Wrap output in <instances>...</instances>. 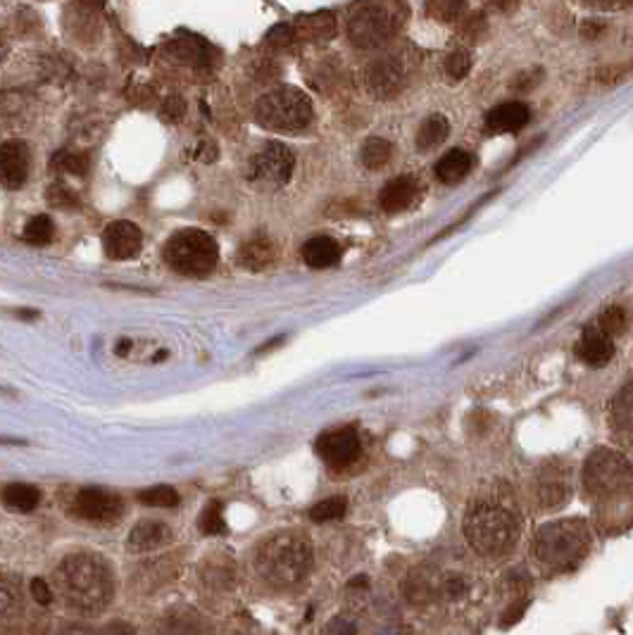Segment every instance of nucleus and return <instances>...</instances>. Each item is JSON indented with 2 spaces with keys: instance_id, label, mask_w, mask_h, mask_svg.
<instances>
[{
  "instance_id": "nucleus-1",
  "label": "nucleus",
  "mask_w": 633,
  "mask_h": 635,
  "mask_svg": "<svg viewBox=\"0 0 633 635\" xmlns=\"http://www.w3.org/2000/svg\"><path fill=\"white\" fill-rule=\"evenodd\" d=\"M55 590L69 609L102 612L115 598V574L101 555L77 552L65 557L53 574Z\"/></svg>"
},
{
  "instance_id": "nucleus-2",
  "label": "nucleus",
  "mask_w": 633,
  "mask_h": 635,
  "mask_svg": "<svg viewBox=\"0 0 633 635\" xmlns=\"http://www.w3.org/2000/svg\"><path fill=\"white\" fill-rule=\"evenodd\" d=\"M522 521L500 500H474L465 517V538L476 555L502 559L517 548Z\"/></svg>"
},
{
  "instance_id": "nucleus-3",
  "label": "nucleus",
  "mask_w": 633,
  "mask_h": 635,
  "mask_svg": "<svg viewBox=\"0 0 633 635\" xmlns=\"http://www.w3.org/2000/svg\"><path fill=\"white\" fill-rule=\"evenodd\" d=\"M256 566L274 588H298L312 569V545L298 531H279L260 542Z\"/></svg>"
},
{
  "instance_id": "nucleus-4",
  "label": "nucleus",
  "mask_w": 633,
  "mask_h": 635,
  "mask_svg": "<svg viewBox=\"0 0 633 635\" xmlns=\"http://www.w3.org/2000/svg\"><path fill=\"white\" fill-rule=\"evenodd\" d=\"M593 545V531L583 519L548 521L533 535V559L550 574L576 569L586 559Z\"/></svg>"
},
{
  "instance_id": "nucleus-5",
  "label": "nucleus",
  "mask_w": 633,
  "mask_h": 635,
  "mask_svg": "<svg viewBox=\"0 0 633 635\" xmlns=\"http://www.w3.org/2000/svg\"><path fill=\"white\" fill-rule=\"evenodd\" d=\"M583 493L593 502L610 505L633 493V464L614 448H596L586 457L581 471Z\"/></svg>"
},
{
  "instance_id": "nucleus-6",
  "label": "nucleus",
  "mask_w": 633,
  "mask_h": 635,
  "mask_svg": "<svg viewBox=\"0 0 633 635\" xmlns=\"http://www.w3.org/2000/svg\"><path fill=\"white\" fill-rule=\"evenodd\" d=\"M398 0H357L348 15V38L360 51H374L401 31Z\"/></svg>"
},
{
  "instance_id": "nucleus-7",
  "label": "nucleus",
  "mask_w": 633,
  "mask_h": 635,
  "mask_svg": "<svg viewBox=\"0 0 633 635\" xmlns=\"http://www.w3.org/2000/svg\"><path fill=\"white\" fill-rule=\"evenodd\" d=\"M165 262L182 276H207L219 262L217 240L200 229H183L165 243Z\"/></svg>"
},
{
  "instance_id": "nucleus-8",
  "label": "nucleus",
  "mask_w": 633,
  "mask_h": 635,
  "mask_svg": "<svg viewBox=\"0 0 633 635\" xmlns=\"http://www.w3.org/2000/svg\"><path fill=\"white\" fill-rule=\"evenodd\" d=\"M256 119L263 129L300 131L312 119V102L298 88H274L257 101Z\"/></svg>"
},
{
  "instance_id": "nucleus-9",
  "label": "nucleus",
  "mask_w": 633,
  "mask_h": 635,
  "mask_svg": "<svg viewBox=\"0 0 633 635\" xmlns=\"http://www.w3.org/2000/svg\"><path fill=\"white\" fill-rule=\"evenodd\" d=\"M296 169V155L288 145L284 143H267L253 155L250 165L246 169V179L256 188L263 191H274V188L286 186Z\"/></svg>"
},
{
  "instance_id": "nucleus-10",
  "label": "nucleus",
  "mask_w": 633,
  "mask_h": 635,
  "mask_svg": "<svg viewBox=\"0 0 633 635\" xmlns=\"http://www.w3.org/2000/svg\"><path fill=\"white\" fill-rule=\"evenodd\" d=\"M362 79L364 88H367V94L371 98L391 101L395 95H401V91L405 88L408 72H405V65H402L401 60L394 58V55H386V58L371 60L369 65L364 67Z\"/></svg>"
},
{
  "instance_id": "nucleus-11",
  "label": "nucleus",
  "mask_w": 633,
  "mask_h": 635,
  "mask_svg": "<svg viewBox=\"0 0 633 635\" xmlns=\"http://www.w3.org/2000/svg\"><path fill=\"white\" fill-rule=\"evenodd\" d=\"M536 500H539L540 509L546 512H555L569 502L572 498V474H569L567 464L562 462H546L536 471Z\"/></svg>"
},
{
  "instance_id": "nucleus-12",
  "label": "nucleus",
  "mask_w": 633,
  "mask_h": 635,
  "mask_svg": "<svg viewBox=\"0 0 633 635\" xmlns=\"http://www.w3.org/2000/svg\"><path fill=\"white\" fill-rule=\"evenodd\" d=\"M124 512L119 495L105 488H84L74 498V514L91 524H115Z\"/></svg>"
},
{
  "instance_id": "nucleus-13",
  "label": "nucleus",
  "mask_w": 633,
  "mask_h": 635,
  "mask_svg": "<svg viewBox=\"0 0 633 635\" xmlns=\"http://www.w3.org/2000/svg\"><path fill=\"white\" fill-rule=\"evenodd\" d=\"M360 450L362 445H360V436L355 428H334L317 441V452L331 467L353 464L360 457Z\"/></svg>"
},
{
  "instance_id": "nucleus-14",
  "label": "nucleus",
  "mask_w": 633,
  "mask_h": 635,
  "mask_svg": "<svg viewBox=\"0 0 633 635\" xmlns=\"http://www.w3.org/2000/svg\"><path fill=\"white\" fill-rule=\"evenodd\" d=\"M143 233L134 222H112L102 233V248L112 260H132L141 253Z\"/></svg>"
},
{
  "instance_id": "nucleus-15",
  "label": "nucleus",
  "mask_w": 633,
  "mask_h": 635,
  "mask_svg": "<svg viewBox=\"0 0 633 635\" xmlns=\"http://www.w3.org/2000/svg\"><path fill=\"white\" fill-rule=\"evenodd\" d=\"M576 357L588 364L593 369H600L605 364H610V360L614 357V340L610 333H605L597 324L586 326L576 340Z\"/></svg>"
},
{
  "instance_id": "nucleus-16",
  "label": "nucleus",
  "mask_w": 633,
  "mask_h": 635,
  "mask_svg": "<svg viewBox=\"0 0 633 635\" xmlns=\"http://www.w3.org/2000/svg\"><path fill=\"white\" fill-rule=\"evenodd\" d=\"M0 172H3V186L8 191H17L27 181L29 174V148L24 141H5L0 145Z\"/></svg>"
},
{
  "instance_id": "nucleus-17",
  "label": "nucleus",
  "mask_w": 633,
  "mask_h": 635,
  "mask_svg": "<svg viewBox=\"0 0 633 635\" xmlns=\"http://www.w3.org/2000/svg\"><path fill=\"white\" fill-rule=\"evenodd\" d=\"M422 195V186L417 183L412 176H395L381 188L378 193V208L388 212V215H395V212H405L419 200Z\"/></svg>"
},
{
  "instance_id": "nucleus-18",
  "label": "nucleus",
  "mask_w": 633,
  "mask_h": 635,
  "mask_svg": "<svg viewBox=\"0 0 633 635\" xmlns=\"http://www.w3.org/2000/svg\"><path fill=\"white\" fill-rule=\"evenodd\" d=\"M529 117H532V112H529L524 102H500L498 108L488 112L486 126L493 134H515V131L524 129L526 124H529Z\"/></svg>"
},
{
  "instance_id": "nucleus-19",
  "label": "nucleus",
  "mask_w": 633,
  "mask_h": 635,
  "mask_svg": "<svg viewBox=\"0 0 633 635\" xmlns=\"http://www.w3.org/2000/svg\"><path fill=\"white\" fill-rule=\"evenodd\" d=\"M172 538H174V533H172V528H169L167 524L143 519L139 521V524L132 528V533H129V550H132V552H153V550L172 542Z\"/></svg>"
},
{
  "instance_id": "nucleus-20",
  "label": "nucleus",
  "mask_w": 633,
  "mask_h": 635,
  "mask_svg": "<svg viewBox=\"0 0 633 635\" xmlns=\"http://www.w3.org/2000/svg\"><path fill=\"white\" fill-rule=\"evenodd\" d=\"M610 427L619 436L633 438V379L621 386L610 400Z\"/></svg>"
},
{
  "instance_id": "nucleus-21",
  "label": "nucleus",
  "mask_w": 633,
  "mask_h": 635,
  "mask_svg": "<svg viewBox=\"0 0 633 635\" xmlns=\"http://www.w3.org/2000/svg\"><path fill=\"white\" fill-rule=\"evenodd\" d=\"M336 17L331 12H314V15L300 17L296 22V34L307 44H327L336 37Z\"/></svg>"
},
{
  "instance_id": "nucleus-22",
  "label": "nucleus",
  "mask_w": 633,
  "mask_h": 635,
  "mask_svg": "<svg viewBox=\"0 0 633 635\" xmlns=\"http://www.w3.org/2000/svg\"><path fill=\"white\" fill-rule=\"evenodd\" d=\"M303 260L310 269H329L341 260V246L329 236H314L303 246Z\"/></svg>"
},
{
  "instance_id": "nucleus-23",
  "label": "nucleus",
  "mask_w": 633,
  "mask_h": 635,
  "mask_svg": "<svg viewBox=\"0 0 633 635\" xmlns=\"http://www.w3.org/2000/svg\"><path fill=\"white\" fill-rule=\"evenodd\" d=\"M472 167L474 158L469 152L462 151V148H452L436 162V179L441 183L452 186V183H459V181L465 179L467 174L472 172Z\"/></svg>"
},
{
  "instance_id": "nucleus-24",
  "label": "nucleus",
  "mask_w": 633,
  "mask_h": 635,
  "mask_svg": "<svg viewBox=\"0 0 633 635\" xmlns=\"http://www.w3.org/2000/svg\"><path fill=\"white\" fill-rule=\"evenodd\" d=\"M274 257H277L274 243L270 239H263V236L248 240L239 250V265L248 272H263L274 262Z\"/></svg>"
},
{
  "instance_id": "nucleus-25",
  "label": "nucleus",
  "mask_w": 633,
  "mask_h": 635,
  "mask_svg": "<svg viewBox=\"0 0 633 635\" xmlns=\"http://www.w3.org/2000/svg\"><path fill=\"white\" fill-rule=\"evenodd\" d=\"M38 502H41V493L29 484H8L3 488V505L8 507L10 512H31L37 509Z\"/></svg>"
},
{
  "instance_id": "nucleus-26",
  "label": "nucleus",
  "mask_w": 633,
  "mask_h": 635,
  "mask_svg": "<svg viewBox=\"0 0 633 635\" xmlns=\"http://www.w3.org/2000/svg\"><path fill=\"white\" fill-rule=\"evenodd\" d=\"M448 134H450V124H448V119H445L443 115L426 117L422 126H419V131H417V148L422 152L434 151V148L443 143Z\"/></svg>"
},
{
  "instance_id": "nucleus-27",
  "label": "nucleus",
  "mask_w": 633,
  "mask_h": 635,
  "mask_svg": "<svg viewBox=\"0 0 633 635\" xmlns=\"http://www.w3.org/2000/svg\"><path fill=\"white\" fill-rule=\"evenodd\" d=\"M391 155H394V145L388 143L386 138H377V136L367 138L362 145V151H360L362 165L367 167V169H371V172H377V169H381V167H386Z\"/></svg>"
},
{
  "instance_id": "nucleus-28",
  "label": "nucleus",
  "mask_w": 633,
  "mask_h": 635,
  "mask_svg": "<svg viewBox=\"0 0 633 635\" xmlns=\"http://www.w3.org/2000/svg\"><path fill=\"white\" fill-rule=\"evenodd\" d=\"M53 233H55L53 219L48 217V215H37V217H31L29 222L24 224L22 239L27 240V243H31V246H45V243H51L53 240Z\"/></svg>"
},
{
  "instance_id": "nucleus-29",
  "label": "nucleus",
  "mask_w": 633,
  "mask_h": 635,
  "mask_svg": "<svg viewBox=\"0 0 633 635\" xmlns=\"http://www.w3.org/2000/svg\"><path fill=\"white\" fill-rule=\"evenodd\" d=\"M467 0H426V15L436 22H455L465 12Z\"/></svg>"
},
{
  "instance_id": "nucleus-30",
  "label": "nucleus",
  "mask_w": 633,
  "mask_h": 635,
  "mask_svg": "<svg viewBox=\"0 0 633 635\" xmlns=\"http://www.w3.org/2000/svg\"><path fill=\"white\" fill-rule=\"evenodd\" d=\"M345 509H348L345 498L321 500V502H317V505L310 509V519H312L314 524H327V521L341 519L343 514H345Z\"/></svg>"
},
{
  "instance_id": "nucleus-31",
  "label": "nucleus",
  "mask_w": 633,
  "mask_h": 635,
  "mask_svg": "<svg viewBox=\"0 0 633 635\" xmlns=\"http://www.w3.org/2000/svg\"><path fill=\"white\" fill-rule=\"evenodd\" d=\"M139 502L148 507H176L179 505V493L172 485H153L139 493Z\"/></svg>"
},
{
  "instance_id": "nucleus-32",
  "label": "nucleus",
  "mask_w": 633,
  "mask_h": 635,
  "mask_svg": "<svg viewBox=\"0 0 633 635\" xmlns=\"http://www.w3.org/2000/svg\"><path fill=\"white\" fill-rule=\"evenodd\" d=\"M597 326H600L605 333H610V336H619V333H624L626 326H629V314H626L624 307L612 305V307H607V310L600 314Z\"/></svg>"
},
{
  "instance_id": "nucleus-33",
  "label": "nucleus",
  "mask_w": 633,
  "mask_h": 635,
  "mask_svg": "<svg viewBox=\"0 0 633 635\" xmlns=\"http://www.w3.org/2000/svg\"><path fill=\"white\" fill-rule=\"evenodd\" d=\"M443 69L452 81H462L467 74H469V69H472V58H469V53L462 51V48L448 53Z\"/></svg>"
},
{
  "instance_id": "nucleus-34",
  "label": "nucleus",
  "mask_w": 633,
  "mask_h": 635,
  "mask_svg": "<svg viewBox=\"0 0 633 635\" xmlns=\"http://www.w3.org/2000/svg\"><path fill=\"white\" fill-rule=\"evenodd\" d=\"M200 531L205 535H219L226 531L224 517H222V505L219 502H210L200 514Z\"/></svg>"
},
{
  "instance_id": "nucleus-35",
  "label": "nucleus",
  "mask_w": 633,
  "mask_h": 635,
  "mask_svg": "<svg viewBox=\"0 0 633 635\" xmlns=\"http://www.w3.org/2000/svg\"><path fill=\"white\" fill-rule=\"evenodd\" d=\"M169 51L174 53V58L186 60V62H198L205 55V45L198 38H183V41L169 44Z\"/></svg>"
},
{
  "instance_id": "nucleus-36",
  "label": "nucleus",
  "mask_w": 633,
  "mask_h": 635,
  "mask_svg": "<svg viewBox=\"0 0 633 635\" xmlns=\"http://www.w3.org/2000/svg\"><path fill=\"white\" fill-rule=\"evenodd\" d=\"M48 202H51L53 208L69 209L79 205V198H77L72 188H67L65 183H55V186L48 188Z\"/></svg>"
},
{
  "instance_id": "nucleus-37",
  "label": "nucleus",
  "mask_w": 633,
  "mask_h": 635,
  "mask_svg": "<svg viewBox=\"0 0 633 635\" xmlns=\"http://www.w3.org/2000/svg\"><path fill=\"white\" fill-rule=\"evenodd\" d=\"M160 115L165 122H179V119H183V115H186V101H183L179 94L167 95L165 102H162Z\"/></svg>"
},
{
  "instance_id": "nucleus-38",
  "label": "nucleus",
  "mask_w": 633,
  "mask_h": 635,
  "mask_svg": "<svg viewBox=\"0 0 633 635\" xmlns=\"http://www.w3.org/2000/svg\"><path fill=\"white\" fill-rule=\"evenodd\" d=\"M486 31V17L481 12H474V15L465 17L462 24H459V34L467 38V41H479Z\"/></svg>"
},
{
  "instance_id": "nucleus-39",
  "label": "nucleus",
  "mask_w": 633,
  "mask_h": 635,
  "mask_svg": "<svg viewBox=\"0 0 633 635\" xmlns=\"http://www.w3.org/2000/svg\"><path fill=\"white\" fill-rule=\"evenodd\" d=\"M55 165H58L60 169H65V172L84 176V174L88 172V165H91V162H88V155H69V152H62L60 159L55 158Z\"/></svg>"
},
{
  "instance_id": "nucleus-40",
  "label": "nucleus",
  "mask_w": 633,
  "mask_h": 635,
  "mask_svg": "<svg viewBox=\"0 0 633 635\" xmlns=\"http://www.w3.org/2000/svg\"><path fill=\"white\" fill-rule=\"evenodd\" d=\"M291 41H293V29L291 27H286V24H279V27H274V29L267 34V44H270L272 48H277V51L288 48Z\"/></svg>"
},
{
  "instance_id": "nucleus-41",
  "label": "nucleus",
  "mask_w": 633,
  "mask_h": 635,
  "mask_svg": "<svg viewBox=\"0 0 633 635\" xmlns=\"http://www.w3.org/2000/svg\"><path fill=\"white\" fill-rule=\"evenodd\" d=\"M31 595H34L38 605H51L53 602L51 585L45 583L44 578H34V581H31Z\"/></svg>"
},
{
  "instance_id": "nucleus-42",
  "label": "nucleus",
  "mask_w": 633,
  "mask_h": 635,
  "mask_svg": "<svg viewBox=\"0 0 633 635\" xmlns=\"http://www.w3.org/2000/svg\"><path fill=\"white\" fill-rule=\"evenodd\" d=\"M540 81V72L536 69V72H524V74H519L517 79H515V84H512V88L515 91H532L536 84Z\"/></svg>"
},
{
  "instance_id": "nucleus-43",
  "label": "nucleus",
  "mask_w": 633,
  "mask_h": 635,
  "mask_svg": "<svg viewBox=\"0 0 633 635\" xmlns=\"http://www.w3.org/2000/svg\"><path fill=\"white\" fill-rule=\"evenodd\" d=\"M329 635H355V623L341 616L329 623Z\"/></svg>"
},
{
  "instance_id": "nucleus-44",
  "label": "nucleus",
  "mask_w": 633,
  "mask_h": 635,
  "mask_svg": "<svg viewBox=\"0 0 633 635\" xmlns=\"http://www.w3.org/2000/svg\"><path fill=\"white\" fill-rule=\"evenodd\" d=\"M583 3H588V5H597V8H605V10L629 8V5H633V0H583Z\"/></svg>"
},
{
  "instance_id": "nucleus-45",
  "label": "nucleus",
  "mask_w": 633,
  "mask_h": 635,
  "mask_svg": "<svg viewBox=\"0 0 633 635\" xmlns=\"http://www.w3.org/2000/svg\"><path fill=\"white\" fill-rule=\"evenodd\" d=\"M198 155H196V158H200V159H203V162H215V159H217V145H215V143H207V141H205V143H200V145H198Z\"/></svg>"
},
{
  "instance_id": "nucleus-46",
  "label": "nucleus",
  "mask_w": 633,
  "mask_h": 635,
  "mask_svg": "<svg viewBox=\"0 0 633 635\" xmlns=\"http://www.w3.org/2000/svg\"><path fill=\"white\" fill-rule=\"evenodd\" d=\"M517 5L519 0H491V8L498 10V12H512Z\"/></svg>"
},
{
  "instance_id": "nucleus-47",
  "label": "nucleus",
  "mask_w": 633,
  "mask_h": 635,
  "mask_svg": "<svg viewBox=\"0 0 633 635\" xmlns=\"http://www.w3.org/2000/svg\"><path fill=\"white\" fill-rule=\"evenodd\" d=\"M77 3L86 10H101L105 5V0H77Z\"/></svg>"
},
{
  "instance_id": "nucleus-48",
  "label": "nucleus",
  "mask_w": 633,
  "mask_h": 635,
  "mask_svg": "<svg viewBox=\"0 0 633 635\" xmlns=\"http://www.w3.org/2000/svg\"><path fill=\"white\" fill-rule=\"evenodd\" d=\"M62 635H95V633H93V631H88V628H84V626H72V628H67V631Z\"/></svg>"
}]
</instances>
